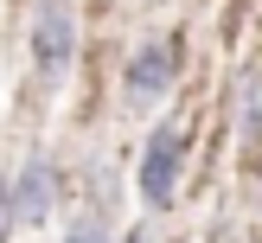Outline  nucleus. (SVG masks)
Returning a JSON list of instances; mask_svg holds the SVG:
<instances>
[{
  "mask_svg": "<svg viewBox=\"0 0 262 243\" xmlns=\"http://www.w3.org/2000/svg\"><path fill=\"white\" fill-rule=\"evenodd\" d=\"M179 173H186V128L160 122L147 141H141V160H135V192L147 211H166L179 198Z\"/></svg>",
  "mask_w": 262,
  "mask_h": 243,
  "instance_id": "nucleus-1",
  "label": "nucleus"
},
{
  "mask_svg": "<svg viewBox=\"0 0 262 243\" xmlns=\"http://www.w3.org/2000/svg\"><path fill=\"white\" fill-rule=\"evenodd\" d=\"M77 64V7L71 0H38L32 7V77L58 90Z\"/></svg>",
  "mask_w": 262,
  "mask_h": 243,
  "instance_id": "nucleus-2",
  "label": "nucleus"
},
{
  "mask_svg": "<svg viewBox=\"0 0 262 243\" xmlns=\"http://www.w3.org/2000/svg\"><path fill=\"white\" fill-rule=\"evenodd\" d=\"M173 83H179V38L173 32L141 38L128 51V64H122V102L128 109H154V102H166Z\"/></svg>",
  "mask_w": 262,
  "mask_h": 243,
  "instance_id": "nucleus-3",
  "label": "nucleus"
},
{
  "mask_svg": "<svg viewBox=\"0 0 262 243\" xmlns=\"http://www.w3.org/2000/svg\"><path fill=\"white\" fill-rule=\"evenodd\" d=\"M13 211H19L26 230L58 211V160H51L45 147H32L19 166H13Z\"/></svg>",
  "mask_w": 262,
  "mask_h": 243,
  "instance_id": "nucleus-4",
  "label": "nucleus"
},
{
  "mask_svg": "<svg viewBox=\"0 0 262 243\" xmlns=\"http://www.w3.org/2000/svg\"><path fill=\"white\" fill-rule=\"evenodd\" d=\"M237 147L243 160L262 166V64L256 58L237 71Z\"/></svg>",
  "mask_w": 262,
  "mask_h": 243,
  "instance_id": "nucleus-5",
  "label": "nucleus"
},
{
  "mask_svg": "<svg viewBox=\"0 0 262 243\" xmlns=\"http://www.w3.org/2000/svg\"><path fill=\"white\" fill-rule=\"evenodd\" d=\"M64 243H115V230H109V217H102V211H83L71 230H64Z\"/></svg>",
  "mask_w": 262,
  "mask_h": 243,
  "instance_id": "nucleus-6",
  "label": "nucleus"
},
{
  "mask_svg": "<svg viewBox=\"0 0 262 243\" xmlns=\"http://www.w3.org/2000/svg\"><path fill=\"white\" fill-rule=\"evenodd\" d=\"M19 230V211H13V173H0V243Z\"/></svg>",
  "mask_w": 262,
  "mask_h": 243,
  "instance_id": "nucleus-7",
  "label": "nucleus"
},
{
  "mask_svg": "<svg viewBox=\"0 0 262 243\" xmlns=\"http://www.w3.org/2000/svg\"><path fill=\"white\" fill-rule=\"evenodd\" d=\"M122 243H154V230H147V224H135V230H128Z\"/></svg>",
  "mask_w": 262,
  "mask_h": 243,
  "instance_id": "nucleus-8",
  "label": "nucleus"
},
{
  "mask_svg": "<svg viewBox=\"0 0 262 243\" xmlns=\"http://www.w3.org/2000/svg\"><path fill=\"white\" fill-rule=\"evenodd\" d=\"M256 192H262V186H256Z\"/></svg>",
  "mask_w": 262,
  "mask_h": 243,
  "instance_id": "nucleus-9",
  "label": "nucleus"
}]
</instances>
